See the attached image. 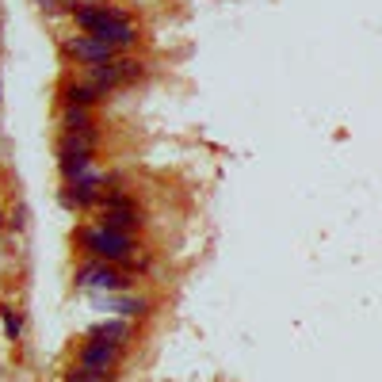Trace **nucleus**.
<instances>
[{"label":"nucleus","instance_id":"f257e3e1","mask_svg":"<svg viewBox=\"0 0 382 382\" xmlns=\"http://www.w3.org/2000/svg\"><path fill=\"white\" fill-rule=\"evenodd\" d=\"M80 245H85V253H92L96 260H107V264H134V234H115L107 226H92L80 234Z\"/></svg>","mask_w":382,"mask_h":382},{"label":"nucleus","instance_id":"f03ea898","mask_svg":"<svg viewBox=\"0 0 382 382\" xmlns=\"http://www.w3.org/2000/svg\"><path fill=\"white\" fill-rule=\"evenodd\" d=\"M73 283L80 287V291L88 294H104V291H126V275L119 272L115 264H107V260H88L85 268H77V279Z\"/></svg>","mask_w":382,"mask_h":382},{"label":"nucleus","instance_id":"7ed1b4c3","mask_svg":"<svg viewBox=\"0 0 382 382\" xmlns=\"http://www.w3.org/2000/svg\"><path fill=\"white\" fill-rule=\"evenodd\" d=\"M100 210H104L100 214V226L115 229V234H134V229L142 226V214H138L134 199L123 195V191H107V199H104Z\"/></svg>","mask_w":382,"mask_h":382},{"label":"nucleus","instance_id":"20e7f679","mask_svg":"<svg viewBox=\"0 0 382 382\" xmlns=\"http://www.w3.org/2000/svg\"><path fill=\"white\" fill-rule=\"evenodd\" d=\"M145 65L142 61H123V58H111V61H100V65H88V80L92 85H100L104 92L126 85V80H138L142 77Z\"/></svg>","mask_w":382,"mask_h":382},{"label":"nucleus","instance_id":"39448f33","mask_svg":"<svg viewBox=\"0 0 382 382\" xmlns=\"http://www.w3.org/2000/svg\"><path fill=\"white\" fill-rule=\"evenodd\" d=\"M119 50H123V46H115L111 39H100V35H73V39H65V54L77 61H88V65L119 58Z\"/></svg>","mask_w":382,"mask_h":382},{"label":"nucleus","instance_id":"423d86ee","mask_svg":"<svg viewBox=\"0 0 382 382\" xmlns=\"http://www.w3.org/2000/svg\"><path fill=\"white\" fill-rule=\"evenodd\" d=\"M73 20H77V27H85V35H100L111 23H130V16L119 4H77Z\"/></svg>","mask_w":382,"mask_h":382},{"label":"nucleus","instance_id":"0eeeda50","mask_svg":"<svg viewBox=\"0 0 382 382\" xmlns=\"http://www.w3.org/2000/svg\"><path fill=\"white\" fill-rule=\"evenodd\" d=\"M119 359H123V344H111L100 337H88V344L80 348V367L104 371V375H111L119 367Z\"/></svg>","mask_w":382,"mask_h":382},{"label":"nucleus","instance_id":"6e6552de","mask_svg":"<svg viewBox=\"0 0 382 382\" xmlns=\"http://www.w3.org/2000/svg\"><path fill=\"white\" fill-rule=\"evenodd\" d=\"M92 306H96V310H107V314H123V318H142V314H145V302H142V298L119 294V291L92 294Z\"/></svg>","mask_w":382,"mask_h":382},{"label":"nucleus","instance_id":"1a4fd4ad","mask_svg":"<svg viewBox=\"0 0 382 382\" xmlns=\"http://www.w3.org/2000/svg\"><path fill=\"white\" fill-rule=\"evenodd\" d=\"M96 142H100L96 126L92 130H65L61 142H58V153L61 157H92L96 153Z\"/></svg>","mask_w":382,"mask_h":382},{"label":"nucleus","instance_id":"9d476101","mask_svg":"<svg viewBox=\"0 0 382 382\" xmlns=\"http://www.w3.org/2000/svg\"><path fill=\"white\" fill-rule=\"evenodd\" d=\"M107 92L100 88V85H69V88H61V107H96L100 100H104Z\"/></svg>","mask_w":382,"mask_h":382},{"label":"nucleus","instance_id":"9b49d317","mask_svg":"<svg viewBox=\"0 0 382 382\" xmlns=\"http://www.w3.org/2000/svg\"><path fill=\"white\" fill-rule=\"evenodd\" d=\"M92 337H100V340H111V344H126L130 337H134V329H130V321H100V325H92Z\"/></svg>","mask_w":382,"mask_h":382},{"label":"nucleus","instance_id":"f8f14e48","mask_svg":"<svg viewBox=\"0 0 382 382\" xmlns=\"http://www.w3.org/2000/svg\"><path fill=\"white\" fill-rule=\"evenodd\" d=\"M61 126L65 130H92L96 126L92 107H61Z\"/></svg>","mask_w":382,"mask_h":382},{"label":"nucleus","instance_id":"ddd939ff","mask_svg":"<svg viewBox=\"0 0 382 382\" xmlns=\"http://www.w3.org/2000/svg\"><path fill=\"white\" fill-rule=\"evenodd\" d=\"M111 375H104V371H92V367H73L69 375H65V382H107Z\"/></svg>","mask_w":382,"mask_h":382},{"label":"nucleus","instance_id":"4468645a","mask_svg":"<svg viewBox=\"0 0 382 382\" xmlns=\"http://www.w3.org/2000/svg\"><path fill=\"white\" fill-rule=\"evenodd\" d=\"M0 318H4V333H8V340H20V333H23V318L16 310H0Z\"/></svg>","mask_w":382,"mask_h":382},{"label":"nucleus","instance_id":"2eb2a0df","mask_svg":"<svg viewBox=\"0 0 382 382\" xmlns=\"http://www.w3.org/2000/svg\"><path fill=\"white\" fill-rule=\"evenodd\" d=\"M0 104H4V88H0Z\"/></svg>","mask_w":382,"mask_h":382},{"label":"nucleus","instance_id":"dca6fc26","mask_svg":"<svg viewBox=\"0 0 382 382\" xmlns=\"http://www.w3.org/2000/svg\"><path fill=\"white\" fill-rule=\"evenodd\" d=\"M0 226H4V222H0Z\"/></svg>","mask_w":382,"mask_h":382}]
</instances>
